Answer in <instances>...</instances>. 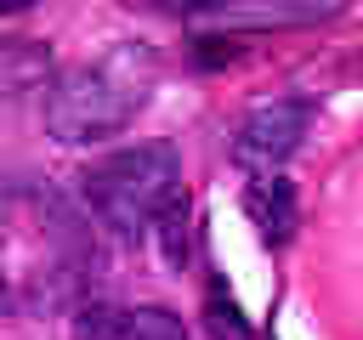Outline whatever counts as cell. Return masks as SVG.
Returning a JSON list of instances; mask_svg holds the SVG:
<instances>
[{
	"label": "cell",
	"instance_id": "obj_1",
	"mask_svg": "<svg viewBox=\"0 0 363 340\" xmlns=\"http://www.w3.org/2000/svg\"><path fill=\"white\" fill-rule=\"evenodd\" d=\"M159 62L142 40H113L102 57L74 62L45 91V130L62 147H85L102 136H119L153 96Z\"/></svg>",
	"mask_w": 363,
	"mask_h": 340
},
{
	"label": "cell",
	"instance_id": "obj_2",
	"mask_svg": "<svg viewBox=\"0 0 363 340\" xmlns=\"http://www.w3.org/2000/svg\"><path fill=\"white\" fill-rule=\"evenodd\" d=\"M79 187H85V204L102 215V227H113L119 238H142L182 198V164L164 142H142L96 159L79 176Z\"/></svg>",
	"mask_w": 363,
	"mask_h": 340
},
{
	"label": "cell",
	"instance_id": "obj_3",
	"mask_svg": "<svg viewBox=\"0 0 363 340\" xmlns=\"http://www.w3.org/2000/svg\"><path fill=\"white\" fill-rule=\"evenodd\" d=\"M306 125H312V102H301V96L261 102V108H250L244 125L233 130V159H238L244 170H255V176H278L284 159L301 147Z\"/></svg>",
	"mask_w": 363,
	"mask_h": 340
},
{
	"label": "cell",
	"instance_id": "obj_4",
	"mask_svg": "<svg viewBox=\"0 0 363 340\" xmlns=\"http://www.w3.org/2000/svg\"><path fill=\"white\" fill-rule=\"evenodd\" d=\"M51 91V45L45 40H0V102H17L28 91Z\"/></svg>",
	"mask_w": 363,
	"mask_h": 340
},
{
	"label": "cell",
	"instance_id": "obj_5",
	"mask_svg": "<svg viewBox=\"0 0 363 340\" xmlns=\"http://www.w3.org/2000/svg\"><path fill=\"white\" fill-rule=\"evenodd\" d=\"M244 215L261 227L267 244H284V238L295 232V187H289L284 176H255V181L244 187Z\"/></svg>",
	"mask_w": 363,
	"mask_h": 340
},
{
	"label": "cell",
	"instance_id": "obj_6",
	"mask_svg": "<svg viewBox=\"0 0 363 340\" xmlns=\"http://www.w3.org/2000/svg\"><path fill=\"white\" fill-rule=\"evenodd\" d=\"M125 323H130V312H119L108 300H85L74 317V340H125Z\"/></svg>",
	"mask_w": 363,
	"mask_h": 340
},
{
	"label": "cell",
	"instance_id": "obj_7",
	"mask_svg": "<svg viewBox=\"0 0 363 340\" xmlns=\"http://www.w3.org/2000/svg\"><path fill=\"white\" fill-rule=\"evenodd\" d=\"M204 329H210V340H261V334L238 317V306L221 300V289H210V300H204Z\"/></svg>",
	"mask_w": 363,
	"mask_h": 340
},
{
	"label": "cell",
	"instance_id": "obj_8",
	"mask_svg": "<svg viewBox=\"0 0 363 340\" xmlns=\"http://www.w3.org/2000/svg\"><path fill=\"white\" fill-rule=\"evenodd\" d=\"M125 340H187V329H182V317H170L164 306H142V312H130Z\"/></svg>",
	"mask_w": 363,
	"mask_h": 340
},
{
	"label": "cell",
	"instance_id": "obj_9",
	"mask_svg": "<svg viewBox=\"0 0 363 340\" xmlns=\"http://www.w3.org/2000/svg\"><path fill=\"white\" fill-rule=\"evenodd\" d=\"M0 300H6V283H0Z\"/></svg>",
	"mask_w": 363,
	"mask_h": 340
}]
</instances>
